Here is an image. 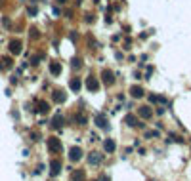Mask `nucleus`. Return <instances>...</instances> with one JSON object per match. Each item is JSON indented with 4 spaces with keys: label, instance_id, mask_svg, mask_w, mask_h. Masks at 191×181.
Segmentation results:
<instances>
[{
    "label": "nucleus",
    "instance_id": "1",
    "mask_svg": "<svg viewBox=\"0 0 191 181\" xmlns=\"http://www.w3.org/2000/svg\"><path fill=\"white\" fill-rule=\"evenodd\" d=\"M80 156H82V151H80V147H73V149L69 151V158L71 160H80Z\"/></svg>",
    "mask_w": 191,
    "mask_h": 181
},
{
    "label": "nucleus",
    "instance_id": "2",
    "mask_svg": "<svg viewBox=\"0 0 191 181\" xmlns=\"http://www.w3.org/2000/svg\"><path fill=\"white\" fill-rule=\"evenodd\" d=\"M10 52H12V54H19V52H21V40H12L10 42Z\"/></svg>",
    "mask_w": 191,
    "mask_h": 181
},
{
    "label": "nucleus",
    "instance_id": "3",
    "mask_svg": "<svg viewBox=\"0 0 191 181\" xmlns=\"http://www.w3.org/2000/svg\"><path fill=\"white\" fill-rule=\"evenodd\" d=\"M48 147H50L52 151H61V143H59V139H55V137H50Z\"/></svg>",
    "mask_w": 191,
    "mask_h": 181
},
{
    "label": "nucleus",
    "instance_id": "4",
    "mask_svg": "<svg viewBox=\"0 0 191 181\" xmlns=\"http://www.w3.org/2000/svg\"><path fill=\"white\" fill-rule=\"evenodd\" d=\"M84 177H86L84 170H75L73 175H71V179H73V181H84Z\"/></svg>",
    "mask_w": 191,
    "mask_h": 181
},
{
    "label": "nucleus",
    "instance_id": "5",
    "mask_svg": "<svg viewBox=\"0 0 191 181\" xmlns=\"http://www.w3.org/2000/svg\"><path fill=\"white\" fill-rule=\"evenodd\" d=\"M86 88H88V90H92V92H96L98 88H100V84H98L96 78H88V80H86Z\"/></svg>",
    "mask_w": 191,
    "mask_h": 181
},
{
    "label": "nucleus",
    "instance_id": "6",
    "mask_svg": "<svg viewBox=\"0 0 191 181\" xmlns=\"http://www.w3.org/2000/svg\"><path fill=\"white\" fill-rule=\"evenodd\" d=\"M103 149L107 151V153H113V151H115V141H113V139H105Z\"/></svg>",
    "mask_w": 191,
    "mask_h": 181
},
{
    "label": "nucleus",
    "instance_id": "7",
    "mask_svg": "<svg viewBox=\"0 0 191 181\" xmlns=\"http://www.w3.org/2000/svg\"><path fill=\"white\" fill-rule=\"evenodd\" d=\"M50 168H52V175H57V173H59V168H61V164H59L57 162V160H52V164H50Z\"/></svg>",
    "mask_w": 191,
    "mask_h": 181
},
{
    "label": "nucleus",
    "instance_id": "8",
    "mask_svg": "<svg viewBox=\"0 0 191 181\" xmlns=\"http://www.w3.org/2000/svg\"><path fill=\"white\" fill-rule=\"evenodd\" d=\"M103 82L105 84H113V72L107 71V69L103 71Z\"/></svg>",
    "mask_w": 191,
    "mask_h": 181
},
{
    "label": "nucleus",
    "instance_id": "9",
    "mask_svg": "<svg viewBox=\"0 0 191 181\" xmlns=\"http://www.w3.org/2000/svg\"><path fill=\"white\" fill-rule=\"evenodd\" d=\"M96 124H98L100 128H109V126H107V120H105L103 116H100V114L96 116Z\"/></svg>",
    "mask_w": 191,
    "mask_h": 181
},
{
    "label": "nucleus",
    "instance_id": "10",
    "mask_svg": "<svg viewBox=\"0 0 191 181\" xmlns=\"http://www.w3.org/2000/svg\"><path fill=\"white\" fill-rule=\"evenodd\" d=\"M88 160H90L92 164H98V162H101V154H100V153H92Z\"/></svg>",
    "mask_w": 191,
    "mask_h": 181
},
{
    "label": "nucleus",
    "instance_id": "11",
    "mask_svg": "<svg viewBox=\"0 0 191 181\" xmlns=\"http://www.w3.org/2000/svg\"><path fill=\"white\" fill-rule=\"evenodd\" d=\"M130 94H132L134 97H141V95H143V90H141L140 86H134L132 90H130Z\"/></svg>",
    "mask_w": 191,
    "mask_h": 181
},
{
    "label": "nucleus",
    "instance_id": "12",
    "mask_svg": "<svg viewBox=\"0 0 191 181\" xmlns=\"http://www.w3.org/2000/svg\"><path fill=\"white\" fill-rule=\"evenodd\" d=\"M140 114H141L143 118H149V116H151V109H149V107H141V109H140Z\"/></svg>",
    "mask_w": 191,
    "mask_h": 181
},
{
    "label": "nucleus",
    "instance_id": "13",
    "mask_svg": "<svg viewBox=\"0 0 191 181\" xmlns=\"http://www.w3.org/2000/svg\"><path fill=\"white\" fill-rule=\"evenodd\" d=\"M54 101H57V103H63V101H65V95L61 94V92H55V94H54Z\"/></svg>",
    "mask_w": 191,
    "mask_h": 181
},
{
    "label": "nucleus",
    "instance_id": "14",
    "mask_svg": "<svg viewBox=\"0 0 191 181\" xmlns=\"http://www.w3.org/2000/svg\"><path fill=\"white\" fill-rule=\"evenodd\" d=\"M50 71H52V74H59V72H61V65L54 63V65L50 67Z\"/></svg>",
    "mask_w": 191,
    "mask_h": 181
},
{
    "label": "nucleus",
    "instance_id": "15",
    "mask_svg": "<svg viewBox=\"0 0 191 181\" xmlns=\"http://www.w3.org/2000/svg\"><path fill=\"white\" fill-rule=\"evenodd\" d=\"M71 88H73L75 92H78V90H80V82H78V80H73V82H71Z\"/></svg>",
    "mask_w": 191,
    "mask_h": 181
},
{
    "label": "nucleus",
    "instance_id": "16",
    "mask_svg": "<svg viewBox=\"0 0 191 181\" xmlns=\"http://www.w3.org/2000/svg\"><path fill=\"white\" fill-rule=\"evenodd\" d=\"M38 111H40V113H46V111H48V103H44V101H42V103L38 105Z\"/></svg>",
    "mask_w": 191,
    "mask_h": 181
},
{
    "label": "nucleus",
    "instance_id": "17",
    "mask_svg": "<svg viewBox=\"0 0 191 181\" xmlns=\"http://www.w3.org/2000/svg\"><path fill=\"white\" fill-rule=\"evenodd\" d=\"M126 122H128V126H134V122H136V120H134V116H128Z\"/></svg>",
    "mask_w": 191,
    "mask_h": 181
},
{
    "label": "nucleus",
    "instance_id": "18",
    "mask_svg": "<svg viewBox=\"0 0 191 181\" xmlns=\"http://www.w3.org/2000/svg\"><path fill=\"white\" fill-rule=\"evenodd\" d=\"M77 120H78V122H80V124H86V118L82 116V114H78V116H77Z\"/></svg>",
    "mask_w": 191,
    "mask_h": 181
},
{
    "label": "nucleus",
    "instance_id": "19",
    "mask_svg": "<svg viewBox=\"0 0 191 181\" xmlns=\"http://www.w3.org/2000/svg\"><path fill=\"white\" fill-rule=\"evenodd\" d=\"M54 126H61V116L54 118Z\"/></svg>",
    "mask_w": 191,
    "mask_h": 181
},
{
    "label": "nucleus",
    "instance_id": "20",
    "mask_svg": "<svg viewBox=\"0 0 191 181\" xmlns=\"http://www.w3.org/2000/svg\"><path fill=\"white\" fill-rule=\"evenodd\" d=\"M73 67H80V61H78V59H77V57H75V59H73Z\"/></svg>",
    "mask_w": 191,
    "mask_h": 181
}]
</instances>
